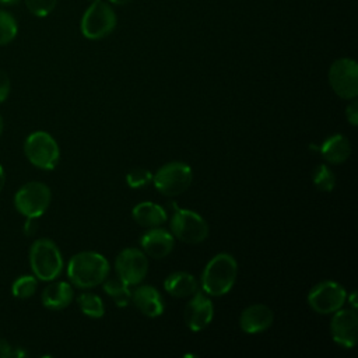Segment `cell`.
<instances>
[{
    "label": "cell",
    "mask_w": 358,
    "mask_h": 358,
    "mask_svg": "<svg viewBox=\"0 0 358 358\" xmlns=\"http://www.w3.org/2000/svg\"><path fill=\"white\" fill-rule=\"evenodd\" d=\"M24 152L34 166L45 171L56 168L60 158V150L56 140L43 130L34 131L25 138Z\"/></svg>",
    "instance_id": "cell-5"
},
{
    "label": "cell",
    "mask_w": 358,
    "mask_h": 358,
    "mask_svg": "<svg viewBox=\"0 0 358 358\" xmlns=\"http://www.w3.org/2000/svg\"><path fill=\"white\" fill-rule=\"evenodd\" d=\"M171 234L173 238L197 245L201 243L208 236V224L193 210L178 208L171 218Z\"/></svg>",
    "instance_id": "cell-7"
},
{
    "label": "cell",
    "mask_w": 358,
    "mask_h": 358,
    "mask_svg": "<svg viewBox=\"0 0 358 358\" xmlns=\"http://www.w3.org/2000/svg\"><path fill=\"white\" fill-rule=\"evenodd\" d=\"M131 301L137 309L148 317H157L164 313L162 296L152 285L137 287L134 292H131Z\"/></svg>",
    "instance_id": "cell-16"
},
{
    "label": "cell",
    "mask_w": 358,
    "mask_h": 358,
    "mask_svg": "<svg viewBox=\"0 0 358 358\" xmlns=\"http://www.w3.org/2000/svg\"><path fill=\"white\" fill-rule=\"evenodd\" d=\"M77 303L80 310L90 317L98 319L102 317L105 313V306L103 302L101 299V296H98L94 292H83L78 295L77 298Z\"/></svg>",
    "instance_id": "cell-22"
},
{
    "label": "cell",
    "mask_w": 358,
    "mask_h": 358,
    "mask_svg": "<svg viewBox=\"0 0 358 358\" xmlns=\"http://www.w3.org/2000/svg\"><path fill=\"white\" fill-rule=\"evenodd\" d=\"M312 180H313V185L320 192H331L336 185V176L333 171L324 164H320L313 169Z\"/></svg>",
    "instance_id": "cell-24"
},
{
    "label": "cell",
    "mask_w": 358,
    "mask_h": 358,
    "mask_svg": "<svg viewBox=\"0 0 358 358\" xmlns=\"http://www.w3.org/2000/svg\"><path fill=\"white\" fill-rule=\"evenodd\" d=\"M52 199L50 189L42 182H28L22 185L14 196V206L27 218H39L49 207Z\"/></svg>",
    "instance_id": "cell-8"
},
{
    "label": "cell",
    "mask_w": 358,
    "mask_h": 358,
    "mask_svg": "<svg viewBox=\"0 0 358 358\" xmlns=\"http://www.w3.org/2000/svg\"><path fill=\"white\" fill-rule=\"evenodd\" d=\"M90 3H94V1H98V0H88Z\"/></svg>",
    "instance_id": "cell-37"
},
{
    "label": "cell",
    "mask_w": 358,
    "mask_h": 358,
    "mask_svg": "<svg viewBox=\"0 0 358 358\" xmlns=\"http://www.w3.org/2000/svg\"><path fill=\"white\" fill-rule=\"evenodd\" d=\"M213 316L214 306L211 299L199 291L193 294L185 306V322L187 327L193 331L204 330L211 323Z\"/></svg>",
    "instance_id": "cell-13"
},
{
    "label": "cell",
    "mask_w": 358,
    "mask_h": 358,
    "mask_svg": "<svg viewBox=\"0 0 358 358\" xmlns=\"http://www.w3.org/2000/svg\"><path fill=\"white\" fill-rule=\"evenodd\" d=\"M319 151L329 164H343L351 155V143L347 137L337 133L327 137L319 145Z\"/></svg>",
    "instance_id": "cell-18"
},
{
    "label": "cell",
    "mask_w": 358,
    "mask_h": 358,
    "mask_svg": "<svg viewBox=\"0 0 358 358\" xmlns=\"http://www.w3.org/2000/svg\"><path fill=\"white\" fill-rule=\"evenodd\" d=\"M10 88H11L10 78H8L7 73L0 69V103L7 99V96L10 94Z\"/></svg>",
    "instance_id": "cell-29"
},
{
    "label": "cell",
    "mask_w": 358,
    "mask_h": 358,
    "mask_svg": "<svg viewBox=\"0 0 358 358\" xmlns=\"http://www.w3.org/2000/svg\"><path fill=\"white\" fill-rule=\"evenodd\" d=\"M24 352H18L6 338H0V357H21Z\"/></svg>",
    "instance_id": "cell-30"
},
{
    "label": "cell",
    "mask_w": 358,
    "mask_h": 358,
    "mask_svg": "<svg viewBox=\"0 0 358 358\" xmlns=\"http://www.w3.org/2000/svg\"><path fill=\"white\" fill-rule=\"evenodd\" d=\"M273 310L264 303H253L245 308L239 317V326L242 331L248 334H256L267 330L273 324Z\"/></svg>",
    "instance_id": "cell-15"
},
{
    "label": "cell",
    "mask_w": 358,
    "mask_h": 358,
    "mask_svg": "<svg viewBox=\"0 0 358 358\" xmlns=\"http://www.w3.org/2000/svg\"><path fill=\"white\" fill-rule=\"evenodd\" d=\"M29 264L38 280L53 281L63 270V257L53 241L41 238L36 239L29 249Z\"/></svg>",
    "instance_id": "cell-3"
},
{
    "label": "cell",
    "mask_w": 358,
    "mask_h": 358,
    "mask_svg": "<svg viewBox=\"0 0 358 358\" xmlns=\"http://www.w3.org/2000/svg\"><path fill=\"white\" fill-rule=\"evenodd\" d=\"M24 1L28 11L32 15L41 17V18L49 15L57 4V0H24Z\"/></svg>",
    "instance_id": "cell-26"
},
{
    "label": "cell",
    "mask_w": 358,
    "mask_h": 358,
    "mask_svg": "<svg viewBox=\"0 0 358 358\" xmlns=\"http://www.w3.org/2000/svg\"><path fill=\"white\" fill-rule=\"evenodd\" d=\"M38 231V224H36V218H27L25 224H24V234L27 236L34 235Z\"/></svg>",
    "instance_id": "cell-31"
},
{
    "label": "cell",
    "mask_w": 358,
    "mask_h": 358,
    "mask_svg": "<svg viewBox=\"0 0 358 358\" xmlns=\"http://www.w3.org/2000/svg\"><path fill=\"white\" fill-rule=\"evenodd\" d=\"M69 280L78 288H92L109 275V262L96 252L76 253L67 266Z\"/></svg>",
    "instance_id": "cell-1"
},
{
    "label": "cell",
    "mask_w": 358,
    "mask_h": 358,
    "mask_svg": "<svg viewBox=\"0 0 358 358\" xmlns=\"http://www.w3.org/2000/svg\"><path fill=\"white\" fill-rule=\"evenodd\" d=\"M18 34V22L15 17L0 8V46L8 45L15 39Z\"/></svg>",
    "instance_id": "cell-23"
},
{
    "label": "cell",
    "mask_w": 358,
    "mask_h": 358,
    "mask_svg": "<svg viewBox=\"0 0 358 358\" xmlns=\"http://www.w3.org/2000/svg\"><path fill=\"white\" fill-rule=\"evenodd\" d=\"M347 298L344 287L336 281H322L317 282L308 294L309 306L320 315L333 313L340 309Z\"/></svg>",
    "instance_id": "cell-10"
},
{
    "label": "cell",
    "mask_w": 358,
    "mask_h": 358,
    "mask_svg": "<svg viewBox=\"0 0 358 358\" xmlns=\"http://www.w3.org/2000/svg\"><path fill=\"white\" fill-rule=\"evenodd\" d=\"M238 274V263L229 253L215 255L204 267L201 288L207 295L221 296L231 291Z\"/></svg>",
    "instance_id": "cell-2"
},
{
    "label": "cell",
    "mask_w": 358,
    "mask_h": 358,
    "mask_svg": "<svg viewBox=\"0 0 358 358\" xmlns=\"http://www.w3.org/2000/svg\"><path fill=\"white\" fill-rule=\"evenodd\" d=\"M330 322V333L334 343L344 348H352L357 344V331H358V315L357 309H337L333 312Z\"/></svg>",
    "instance_id": "cell-12"
},
{
    "label": "cell",
    "mask_w": 358,
    "mask_h": 358,
    "mask_svg": "<svg viewBox=\"0 0 358 358\" xmlns=\"http://www.w3.org/2000/svg\"><path fill=\"white\" fill-rule=\"evenodd\" d=\"M3 129H4V122H3V117L0 116V136L3 133Z\"/></svg>",
    "instance_id": "cell-36"
},
{
    "label": "cell",
    "mask_w": 358,
    "mask_h": 358,
    "mask_svg": "<svg viewBox=\"0 0 358 358\" xmlns=\"http://www.w3.org/2000/svg\"><path fill=\"white\" fill-rule=\"evenodd\" d=\"M102 287H103V291L115 301V303L119 308L129 305V302L131 299L130 285L126 284L123 280H120L117 275L112 277V278L106 277L102 281Z\"/></svg>",
    "instance_id": "cell-21"
},
{
    "label": "cell",
    "mask_w": 358,
    "mask_h": 358,
    "mask_svg": "<svg viewBox=\"0 0 358 358\" xmlns=\"http://www.w3.org/2000/svg\"><path fill=\"white\" fill-rule=\"evenodd\" d=\"M345 299L350 302V308L357 309L358 302H357V292H355V291H352V292H351V295H350V296H347Z\"/></svg>",
    "instance_id": "cell-32"
},
{
    "label": "cell",
    "mask_w": 358,
    "mask_h": 358,
    "mask_svg": "<svg viewBox=\"0 0 358 358\" xmlns=\"http://www.w3.org/2000/svg\"><path fill=\"white\" fill-rule=\"evenodd\" d=\"M108 1L112 3V4H116V6H124V4H129L133 0H108Z\"/></svg>",
    "instance_id": "cell-34"
},
{
    "label": "cell",
    "mask_w": 358,
    "mask_h": 358,
    "mask_svg": "<svg viewBox=\"0 0 358 358\" xmlns=\"http://www.w3.org/2000/svg\"><path fill=\"white\" fill-rule=\"evenodd\" d=\"M115 270L116 275L126 284L137 285L147 275L148 260L140 249L126 248L116 256Z\"/></svg>",
    "instance_id": "cell-11"
},
{
    "label": "cell",
    "mask_w": 358,
    "mask_h": 358,
    "mask_svg": "<svg viewBox=\"0 0 358 358\" xmlns=\"http://www.w3.org/2000/svg\"><path fill=\"white\" fill-rule=\"evenodd\" d=\"M140 245L145 255H148L150 257L164 259L172 252L175 238L169 231L154 227L143 234V236L140 238Z\"/></svg>",
    "instance_id": "cell-14"
},
{
    "label": "cell",
    "mask_w": 358,
    "mask_h": 358,
    "mask_svg": "<svg viewBox=\"0 0 358 358\" xmlns=\"http://www.w3.org/2000/svg\"><path fill=\"white\" fill-rule=\"evenodd\" d=\"M131 215L138 225L145 228L159 227L166 221V211L151 201H141L136 204L131 210Z\"/></svg>",
    "instance_id": "cell-20"
},
{
    "label": "cell",
    "mask_w": 358,
    "mask_h": 358,
    "mask_svg": "<svg viewBox=\"0 0 358 358\" xmlns=\"http://www.w3.org/2000/svg\"><path fill=\"white\" fill-rule=\"evenodd\" d=\"M329 84L343 99H354L358 95V66L350 57H341L329 69Z\"/></svg>",
    "instance_id": "cell-9"
},
{
    "label": "cell",
    "mask_w": 358,
    "mask_h": 358,
    "mask_svg": "<svg viewBox=\"0 0 358 358\" xmlns=\"http://www.w3.org/2000/svg\"><path fill=\"white\" fill-rule=\"evenodd\" d=\"M20 3V0H0V6H14Z\"/></svg>",
    "instance_id": "cell-35"
},
{
    "label": "cell",
    "mask_w": 358,
    "mask_h": 358,
    "mask_svg": "<svg viewBox=\"0 0 358 358\" xmlns=\"http://www.w3.org/2000/svg\"><path fill=\"white\" fill-rule=\"evenodd\" d=\"M350 101L351 102L345 108V116H347V120L352 126H357L358 124V101L355 98L350 99Z\"/></svg>",
    "instance_id": "cell-28"
},
{
    "label": "cell",
    "mask_w": 358,
    "mask_h": 358,
    "mask_svg": "<svg viewBox=\"0 0 358 358\" xmlns=\"http://www.w3.org/2000/svg\"><path fill=\"white\" fill-rule=\"evenodd\" d=\"M36 287H38V278L35 275H21L13 282L11 292L15 298L25 299L35 294Z\"/></svg>",
    "instance_id": "cell-25"
},
{
    "label": "cell",
    "mask_w": 358,
    "mask_h": 358,
    "mask_svg": "<svg viewBox=\"0 0 358 358\" xmlns=\"http://www.w3.org/2000/svg\"><path fill=\"white\" fill-rule=\"evenodd\" d=\"M165 291L175 298L192 296L199 291V284L194 275L186 271L171 273L164 281Z\"/></svg>",
    "instance_id": "cell-19"
},
{
    "label": "cell",
    "mask_w": 358,
    "mask_h": 358,
    "mask_svg": "<svg viewBox=\"0 0 358 358\" xmlns=\"http://www.w3.org/2000/svg\"><path fill=\"white\" fill-rule=\"evenodd\" d=\"M192 168L180 161H172L162 165L155 175H152V183L155 189L164 196H178L183 193L192 183Z\"/></svg>",
    "instance_id": "cell-6"
},
{
    "label": "cell",
    "mask_w": 358,
    "mask_h": 358,
    "mask_svg": "<svg viewBox=\"0 0 358 358\" xmlns=\"http://www.w3.org/2000/svg\"><path fill=\"white\" fill-rule=\"evenodd\" d=\"M74 292L69 282L56 281L50 282L42 292V303L52 310H60L69 306L73 301Z\"/></svg>",
    "instance_id": "cell-17"
},
{
    "label": "cell",
    "mask_w": 358,
    "mask_h": 358,
    "mask_svg": "<svg viewBox=\"0 0 358 358\" xmlns=\"http://www.w3.org/2000/svg\"><path fill=\"white\" fill-rule=\"evenodd\" d=\"M4 183H6V173H4L3 166L0 165V192H1L3 187H4Z\"/></svg>",
    "instance_id": "cell-33"
},
{
    "label": "cell",
    "mask_w": 358,
    "mask_h": 358,
    "mask_svg": "<svg viewBox=\"0 0 358 358\" xmlns=\"http://www.w3.org/2000/svg\"><path fill=\"white\" fill-rule=\"evenodd\" d=\"M117 24L113 8L102 1H94L84 11L80 22L81 34L90 41H99L110 35Z\"/></svg>",
    "instance_id": "cell-4"
},
{
    "label": "cell",
    "mask_w": 358,
    "mask_h": 358,
    "mask_svg": "<svg viewBox=\"0 0 358 358\" xmlns=\"http://www.w3.org/2000/svg\"><path fill=\"white\" fill-rule=\"evenodd\" d=\"M126 182L130 187L138 189L152 182V173L144 168H134L126 175Z\"/></svg>",
    "instance_id": "cell-27"
}]
</instances>
